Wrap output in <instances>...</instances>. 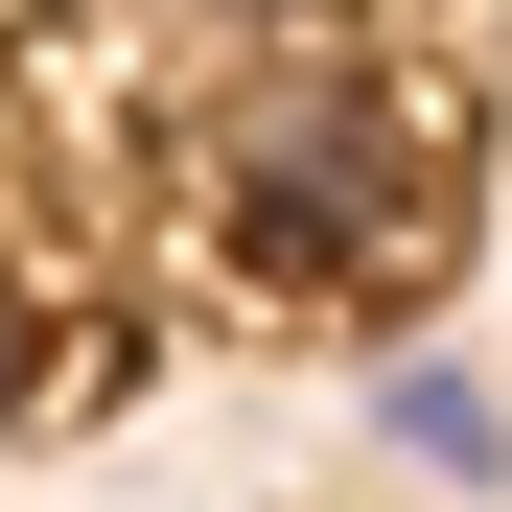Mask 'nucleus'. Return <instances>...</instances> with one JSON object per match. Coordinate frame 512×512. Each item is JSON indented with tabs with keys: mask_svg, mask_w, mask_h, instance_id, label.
I'll use <instances>...</instances> for the list:
<instances>
[{
	"mask_svg": "<svg viewBox=\"0 0 512 512\" xmlns=\"http://www.w3.org/2000/svg\"><path fill=\"white\" fill-rule=\"evenodd\" d=\"M210 187H233V233L280 256V280H373V256L443 210V163H419V117L373 94L350 47H280V70L210 117Z\"/></svg>",
	"mask_w": 512,
	"mask_h": 512,
	"instance_id": "nucleus-1",
	"label": "nucleus"
},
{
	"mask_svg": "<svg viewBox=\"0 0 512 512\" xmlns=\"http://www.w3.org/2000/svg\"><path fill=\"white\" fill-rule=\"evenodd\" d=\"M373 443H396L419 489H512V396L443 373V350H396V373H373Z\"/></svg>",
	"mask_w": 512,
	"mask_h": 512,
	"instance_id": "nucleus-2",
	"label": "nucleus"
}]
</instances>
